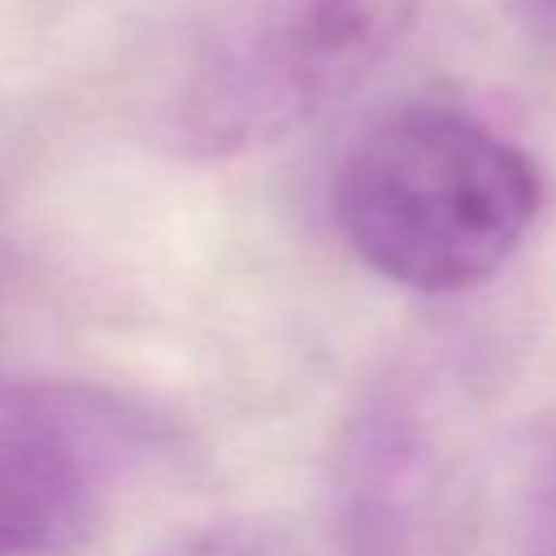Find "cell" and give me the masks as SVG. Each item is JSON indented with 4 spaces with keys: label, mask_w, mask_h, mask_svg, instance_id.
<instances>
[{
    "label": "cell",
    "mask_w": 556,
    "mask_h": 556,
    "mask_svg": "<svg viewBox=\"0 0 556 556\" xmlns=\"http://www.w3.org/2000/svg\"><path fill=\"white\" fill-rule=\"evenodd\" d=\"M543 195V169L526 148L434 100L365 122L330 178V213L356 261L421 295L500 274L534 230Z\"/></svg>",
    "instance_id": "6da1fadb"
},
{
    "label": "cell",
    "mask_w": 556,
    "mask_h": 556,
    "mask_svg": "<svg viewBox=\"0 0 556 556\" xmlns=\"http://www.w3.org/2000/svg\"><path fill=\"white\" fill-rule=\"evenodd\" d=\"M156 556H304V547L295 543L291 530L274 521L230 517V521H213V526H200L174 539Z\"/></svg>",
    "instance_id": "5b68a950"
},
{
    "label": "cell",
    "mask_w": 556,
    "mask_h": 556,
    "mask_svg": "<svg viewBox=\"0 0 556 556\" xmlns=\"http://www.w3.org/2000/svg\"><path fill=\"white\" fill-rule=\"evenodd\" d=\"M473 404L439 361L387 365L330 447V526L343 556H460L478 517Z\"/></svg>",
    "instance_id": "3957f363"
},
{
    "label": "cell",
    "mask_w": 556,
    "mask_h": 556,
    "mask_svg": "<svg viewBox=\"0 0 556 556\" xmlns=\"http://www.w3.org/2000/svg\"><path fill=\"white\" fill-rule=\"evenodd\" d=\"M156 452L152 417L104 387L0 382V556L87 552Z\"/></svg>",
    "instance_id": "277c9868"
},
{
    "label": "cell",
    "mask_w": 556,
    "mask_h": 556,
    "mask_svg": "<svg viewBox=\"0 0 556 556\" xmlns=\"http://www.w3.org/2000/svg\"><path fill=\"white\" fill-rule=\"evenodd\" d=\"M508 556H556V447L547 452V460L539 465V473L526 491L517 539H513Z\"/></svg>",
    "instance_id": "8992f818"
},
{
    "label": "cell",
    "mask_w": 556,
    "mask_h": 556,
    "mask_svg": "<svg viewBox=\"0 0 556 556\" xmlns=\"http://www.w3.org/2000/svg\"><path fill=\"white\" fill-rule=\"evenodd\" d=\"M413 17L417 0H222L165 83L161 135L191 161L282 143L343 104Z\"/></svg>",
    "instance_id": "7a4b0ae2"
},
{
    "label": "cell",
    "mask_w": 556,
    "mask_h": 556,
    "mask_svg": "<svg viewBox=\"0 0 556 556\" xmlns=\"http://www.w3.org/2000/svg\"><path fill=\"white\" fill-rule=\"evenodd\" d=\"M508 13L543 39H556V0H504Z\"/></svg>",
    "instance_id": "52a82bcc"
}]
</instances>
